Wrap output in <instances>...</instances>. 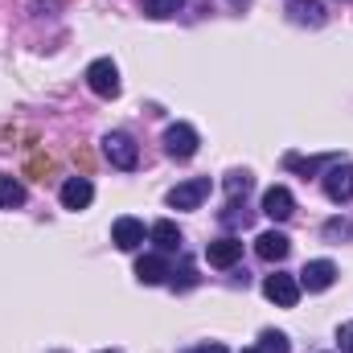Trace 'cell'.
I'll list each match as a JSON object with an SVG mask.
<instances>
[{
  "label": "cell",
  "instance_id": "1",
  "mask_svg": "<svg viewBox=\"0 0 353 353\" xmlns=\"http://www.w3.org/2000/svg\"><path fill=\"white\" fill-rule=\"evenodd\" d=\"M103 157L115 165V169H136V161H140V148H136V140L128 136V132H111V136H103Z\"/></svg>",
  "mask_w": 353,
  "mask_h": 353
},
{
  "label": "cell",
  "instance_id": "2",
  "mask_svg": "<svg viewBox=\"0 0 353 353\" xmlns=\"http://www.w3.org/2000/svg\"><path fill=\"white\" fill-rule=\"evenodd\" d=\"M87 87L99 94V99H115L119 94V66L111 58H94L87 66Z\"/></svg>",
  "mask_w": 353,
  "mask_h": 353
},
{
  "label": "cell",
  "instance_id": "3",
  "mask_svg": "<svg viewBox=\"0 0 353 353\" xmlns=\"http://www.w3.org/2000/svg\"><path fill=\"white\" fill-rule=\"evenodd\" d=\"M263 296L271 300V304H279V308H296V300H300V279L275 271V275L263 279Z\"/></svg>",
  "mask_w": 353,
  "mask_h": 353
},
{
  "label": "cell",
  "instance_id": "4",
  "mask_svg": "<svg viewBox=\"0 0 353 353\" xmlns=\"http://www.w3.org/2000/svg\"><path fill=\"white\" fill-rule=\"evenodd\" d=\"M205 197H210V176H189L176 189H169V205L173 210H197Z\"/></svg>",
  "mask_w": 353,
  "mask_h": 353
},
{
  "label": "cell",
  "instance_id": "5",
  "mask_svg": "<svg viewBox=\"0 0 353 353\" xmlns=\"http://www.w3.org/2000/svg\"><path fill=\"white\" fill-rule=\"evenodd\" d=\"M197 128H189V123H173L169 132H165V152L176 157V161H189L193 152H197Z\"/></svg>",
  "mask_w": 353,
  "mask_h": 353
},
{
  "label": "cell",
  "instance_id": "6",
  "mask_svg": "<svg viewBox=\"0 0 353 353\" xmlns=\"http://www.w3.org/2000/svg\"><path fill=\"white\" fill-rule=\"evenodd\" d=\"M325 193H329V201H353V165L345 161H337L329 173H325Z\"/></svg>",
  "mask_w": 353,
  "mask_h": 353
},
{
  "label": "cell",
  "instance_id": "7",
  "mask_svg": "<svg viewBox=\"0 0 353 353\" xmlns=\"http://www.w3.org/2000/svg\"><path fill=\"white\" fill-rule=\"evenodd\" d=\"M144 239H148V230H144L140 218H115V226H111V243H115L119 251H136V247H144Z\"/></svg>",
  "mask_w": 353,
  "mask_h": 353
},
{
  "label": "cell",
  "instance_id": "8",
  "mask_svg": "<svg viewBox=\"0 0 353 353\" xmlns=\"http://www.w3.org/2000/svg\"><path fill=\"white\" fill-rule=\"evenodd\" d=\"M333 279H337V267L329 263V259H312V263H304V271H300V292L304 288L308 292H329Z\"/></svg>",
  "mask_w": 353,
  "mask_h": 353
},
{
  "label": "cell",
  "instance_id": "9",
  "mask_svg": "<svg viewBox=\"0 0 353 353\" xmlns=\"http://www.w3.org/2000/svg\"><path fill=\"white\" fill-rule=\"evenodd\" d=\"M288 251H292V239H288L283 230H263V234L255 239V255H259L263 263H283Z\"/></svg>",
  "mask_w": 353,
  "mask_h": 353
},
{
  "label": "cell",
  "instance_id": "10",
  "mask_svg": "<svg viewBox=\"0 0 353 353\" xmlns=\"http://www.w3.org/2000/svg\"><path fill=\"white\" fill-rule=\"evenodd\" d=\"M263 214L271 222H288L292 214H296V197H292V189H283V185H271L263 193Z\"/></svg>",
  "mask_w": 353,
  "mask_h": 353
},
{
  "label": "cell",
  "instance_id": "11",
  "mask_svg": "<svg viewBox=\"0 0 353 353\" xmlns=\"http://www.w3.org/2000/svg\"><path fill=\"white\" fill-rule=\"evenodd\" d=\"M90 201H94V185H90L87 176H70L62 185V205L66 210H87Z\"/></svg>",
  "mask_w": 353,
  "mask_h": 353
},
{
  "label": "cell",
  "instance_id": "12",
  "mask_svg": "<svg viewBox=\"0 0 353 353\" xmlns=\"http://www.w3.org/2000/svg\"><path fill=\"white\" fill-rule=\"evenodd\" d=\"M205 259H210V267H234L243 259V243L239 239H214L205 247Z\"/></svg>",
  "mask_w": 353,
  "mask_h": 353
},
{
  "label": "cell",
  "instance_id": "13",
  "mask_svg": "<svg viewBox=\"0 0 353 353\" xmlns=\"http://www.w3.org/2000/svg\"><path fill=\"white\" fill-rule=\"evenodd\" d=\"M173 275V267H169V259L157 251V255H140V263H136V279L140 283H165Z\"/></svg>",
  "mask_w": 353,
  "mask_h": 353
},
{
  "label": "cell",
  "instance_id": "14",
  "mask_svg": "<svg viewBox=\"0 0 353 353\" xmlns=\"http://www.w3.org/2000/svg\"><path fill=\"white\" fill-rule=\"evenodd\" d=\"M148 243H152L161 255L181 251V230H176L173 222H165V218H161V222H152V226H148Z\"/></svg>",
  "mask_w": 353,
  "mask_h": 353
},
{
  "label": "cell",
  "instance_id": "15",
  "mask_svg": "<svg viewBox=\"0 0 353 353\" xmlns=\"http://www.w3.org/2000/svg\"><path fill=\"white\" fill-rule=\"evenodd\" d=\"M288 17L296 25H325V4L321 0H288Z\"/></svg>",
  "mask_w": 353,
  "mask_h": 353
},
{
  "label": "cell",
  "instance_id": "16",
  "mask_svg": "<svg viewBox=\"0 0 353 353\" xmlns=\"http://www.w3.org/2000/svg\"><path fill=\"white\" fill-rule=\"evenodd\" d=\"M12 205H25V185L17 176L0 173V210H12Z\"/></svg>",
  "mask_w": 353,
  "mask_h": 353
},
{
  "label": "cell",
  "instance_id": "17",
  "mask_svg": "<svg viewBox=\"0 0 353 353\" xmlns=\"http://www.w3.org/2000/svg\"><path fill=\"white\" fill-rule=\"evenodd\" d=\"M255 350L259 353H292V345H288V333H279V329H263Z\"/></svg>",
  "mask_w": 353,
  "mask_h": 353
},
{
  "label": "cell",
  "instance_id": "18",
  "mask_svg": "<svg viewBox=\"0 0 353 353\" xmlns=\"http://www.w3.org/2000/svg\"><path fill=\"white\" fill-rule=\"evenodd\" d=\"M181 4L185 0H144V12L157 17V21H165V17H176L181 12Z\"/></svg>",
  "mask_w": 353,
  "mask_h": 353
},
{
  "label": "cell",
  "instance_id": "19",
  "mask_svg": "<svg viewBox=\"0 0 353 353\" xmlns=\"http://www.w3.org/2000/svg\"><path fill=\"white\" fill-rule=\"evenodd\" d=\"M321 165H337V157H308V161H300V157H288V169H296V173H316Z\"/></svg>",
  "mask_w": 353,
  "mask_h": 353
},
{
  "label": "cell",
  "instance_id": "20",
  "mask_svg": "<svg viewBox=\"0 0 353 353\" xmlns=\"http://www.w3.org/2000/svg\"><path fill=\"white\" fill-rule=\"evenodd\" d=\"M251 185H255V176L251 173H230L226 176V193H230V197H247Z\"/></svg>",
  "mask_w": 353,
  "mask_h": 353
},
{
  "label": "cell",
  "instance_id": "21",
  "mask_svg": "<svg viewBox=\"0 0 353 353\" xmlns=\"http://www.w3.org/2000/svg\"><path fill=\"white\" fill-rule=\"evenodd\" d=\"M325 239H329V243H337V239H353V222L350 218H333V222H325Z\"/></svg>",
  "mask_w": 353,
  "mask_h": 353
},
{
  "label": "cell",
  "instance_id": "22",
  "mask_svg": "<svg viewBox=\"0 0 353 353\" xmlns=\"http://www.w3.org/2000/svg\"><path fill=\"white\" fill-rule=\"evenodd\" d=\"M337 345H341V353H353V325L337 329Z\"/></svg>",
  "mask_w": 353,
  "mask_h": 353
},
{
  "label": "cell",
  "instance_id": "23",
  "mask_svg": "<svg viewBox=\"0 0 353 353\" xmlns=\"http://www.w3.org/2000/svg\"><path fill=\"white\" fill-rule=\"evenodd\" d=\"M222 222H230V226H234V222H243V226H247V222H251V214H247V210H239V205H230V214H222Z\"/></svg>",
  "mask_w": 353,
  "mask_h": 353
},
{
  "label": "cell",
  "instance_id": "24",
  "mask_svg": "<svg viewBox=\"0 0 353 353\" xmlns=\"http://www.w3.org/2000/svg\"><path fill=\"white\" fill-rule=\"evenodd\" d=\"M189 353H226V345H218V341H205V345H193Z\"/></svg>",
  "mask_w": 353,
  "mask_h": 353
},
{
  "label": "cell",
  "instance_id": "25",
  "mask_svg": "<svg viewBox=\"0 0 353 353\" xmlns=\"http://www.w3.org/2000/svg\"><path fill=\"white\" fill-rule=\"evenodd\" d=\"M243 353H259V350H243Z\"/></svg>",
  "mask_w": 353,
  "mask_h": 353
},
{
  "label": "cell",
  "instance_id": "26",
  "mask_svg": "<svg viewBox=\"0 0 353 353\" xmlns=\"http://www.w3.org/2000/svg\"><path fill=\"white\" fill-rule=\"evenodd\" d=\"M107 353H111V350H107Z\"/></svg>",
  "mask_w": 353,
  "mask_h": 353
}]
</instances>
